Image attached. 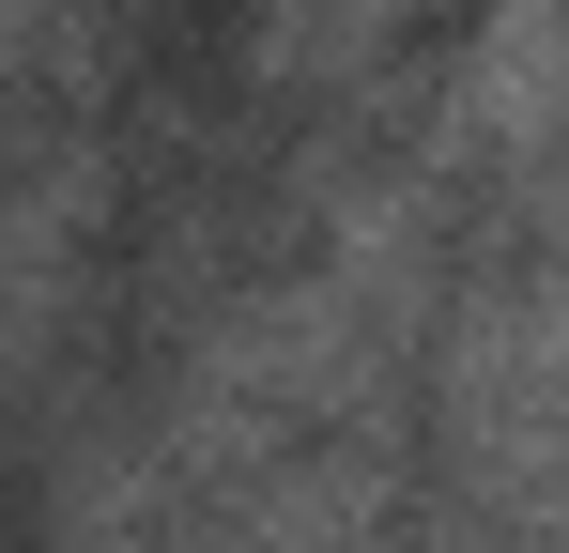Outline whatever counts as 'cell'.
<instances>
[{"instance_id":"1","label":"cell","mask_w":569,"mask_h":553,"mask_svg":"<svg viewBox=\"0 0 569 553\" xmlns=\"http://www.w3.org/2000/svg\"><path fill=\"white\" fill-rule=\"evenodd\" d=\"M400 0H247V31H231V78L262 92V108H339V92H370L400 62Z\"/></svg>"},{"instance_id":"2","label":"cell","mask_w":569,"mask_h":553,"mask_svg":"<svg viewBox=\"0 0 569 553\" xmlns=\"http://www.w3.org/2000/svg\"><path fill=\"white\" fill-rule=\"evenodd\" d=\"M0 200H16V108H0Z\"/></svg>"}]
</instances>
